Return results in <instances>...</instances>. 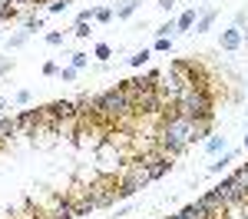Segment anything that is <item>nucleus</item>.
Masks as SVG:
<instances>
[{
    "label": "nucleus",
    "instance_id": "obj_28",
    "mask_svg": "<svg viewBox=\"0 0 248 219\" xmlns=\"http://www.w3.org/2000/svg\"><path fill=\"white\" fill-rule=\"evenodd\" d=\"M27 37H30L27 30H20V34H14V37H10V47H23V43H27Z\"/></svg>",
    "mask_w": 248,
    "mask_h": 219
},
{
    "label": "nucleus",
    "instance_id": "obj_27",
    "mask_svg": "<svg viewBox=\"0 0 248 219\" xmlns=\"http://www.w3.org/2000/svg\"><path fill=\"white\" fill-rule=\"evenodd\" d=\"M73 34H77V37H90L93 30H90V23H83V20H77V27H73Z\"/></svg>",
    "mask_w": 248,
    "mask_h": 219
},
{
    "label": "nucleus",
    "instance_id": "obj_18",
    "mask_svg": "<svg viewBox=\"0 0 248 219\" xmlns=\"http://www.w3.org/2000/svg\"><path fill=\"white\" fill-rule=\"evenodd\" d=\"M93 57L106 63V60L113 57V47H109V43H96V47H93Z\"/></svg>",
    "mask_w": 248,
    "mask_h": 219
},
{
    "label": "nucleus",
    "instance_id": "obj_32",
    "mask_svg": "<svg viewBox=\"0 0 248 219\" xmlns=\"http://www.w3.org/2000/svg\"><path fill=\"white\" fill-rule=\"evenodd\" d=\"M14 100H17V106H27V103H30V90H20Z\"/></svg>",
    "mask_w": 248,
    "mask_h": 219
},
{
    "label": "nucleus",
    "instance_id": "obj_14",
    "mask_svg": "<svg viewBox=\"0 0 248 219\" xmlns=\"http://www.w3.org/2000/svg\"><path fill=\"white\" fill-rule=\"evenodd\" d=\"M195 20H199V10H195V7H189L186 14H179L175 27H179V30H192V27H195Z\"/></svg>",
    "mask_w": 248,
    "mask_h": 219
},
{
    "label": "nucleus",
    "instance_id": "obj_6",
    "mask_svg": "<svg viewBox=\"0 0 248 219\" xmlns=\"http://www.w3.org/2000/svg\"><path fill=\"white\" fill-rule=\"evenodd\" d=\"M40 213H43V219H77V209H73V202L66 196H53L50 206L40 209Z\"/></svg>",
    "mask_w": 248,
    "mask_h": 219
},
{
    "label": "nucleus",
    "instance_id": "obj_16",
    "mask_svg": "<svg viewBox=\"0 0 248 219\" xmlns=\"http://www.w3.org/2000/svg\"><path fill=\"white\" fill-rule=\"evenodd\" d=\"M205 150H209V153H225V150H229V139L225 136H209L205 139Z\"/></svg>",
    "mask_w": 248,
    "mask_h": 219
},
{
    "label": "nucleus",
    "instance_id": "obj_15",
    "mask_svg": "<svg viewBox=\"0 0 248 219\" xmlns=\"http://www.w3.org/2000/svg\"><path fill=\"white\" fill-rule=\"evenodd\" d=\"M10 216H14V219H43V213H40L33 202H27V206H20L17 213H10Z\"/></svg>",
    "mask_w": 248,
    "mask_h": 219
},
{
    "label": "nucleus",
    "instance_id": "obj_9",
    "mask_svg": "<svg viewBox=\"0 0 248 219\" xmlns=\"http://www.w3.org/2000/svg\"><path fill=\"white\" fill-rule=\"evenodd\" d=\"M14 119H17V130H30V136H33L40 126H43V110L33 106V110H23V113L14 117Z\"/></svg>",
    "mask_w": 248,
    "mask_h": 219
},
{
    "label": "nucleus",
    "instance_id": "obj_17",
    "mask_svg": "<svg viewBox=\"0 0 248 219\" xmlns=\"http://www.w3.org/2000/svg\"><path fill=\"white\" fill-rule=\"evenodd\" d=\"M14 133H17V119H14V117H3V119H0V143H3L7 136H14Z\"/></svg>",
    "mask_w": 248,
    "mask_h": 219
},
{
    "label": "nucleus",
    "instance_id": "obj_13",
    "mask_svg": "<svg viewBox=\"0 0 248 219\" xmlns=\"http://www.w3.org/2000/svg\"><path fill=\"white\" fill-rule=\"evenodd\" d=\"M235 156H238L235 150H225V153H222V156L215 159V163H209V173H222V169H225L229 163H235Z\"/></svg>",
    "mask_w": 248,
    "mask_h": 219
},
{
    "label": "nucleus",
    "instance_id": "obj_37",
    "mask_svg": "<svg viewBox=\"0 0 248 219\" xmlns=\"http://www.w3.org/2000/svg\"><path fill=\"white\" fill-rule=\"evenodd\" d=\"M0 110H7V100H0Z\"/></svg>",
    "mask_w": 248,
    "mask_h": 219
},
{
    "label": "nucleus",
    "instance_id": "obj_1",
    "mask_svg": "<svg viewBox=\"0 0 248 219\" xmlns=\"http://www.w3.org/2000/svg\"><path fill=\"white\" fill-rule=\"evenodd\" d=\"M209 126H212V119H189L182 113L166 117L162 126H159V153L179 156L186 146L199 143V139H209Z\"/></svg>",
    "mask_w": 248,
    "mask_h": 219
},
{
    "label": "nucleus",
    "instance_id": "obj_34",
    "mask_svg": "<svg viewBox=\"0 0 248 219\" xmlns=\"http://www.w3.org/2000/svg\"><path fill=\"white\" fill-rule=\"evenodd\" d=\"M245 20H248V14H245V10H238V14H235V27H245Z\"/></svg>",
    "mask_w": 248,
    "mask_h": 219
},
{
    "label": "nucleus",
    "instance_id": "obj_2",
    "mask_svg": "<svg viewBox=\"0 0 248 219\" xmlns=\"http://www.w3.org/2000/svg\"><path fill=\"white\" fill-rule=\"evenodd\" d=\"M129 117H133V100L123 90V83L96 97V119H103V123H126Z\"/></svg>",
    "mask_w": 248,
    "mask_h": 219
},
{
    "label": "nucleus",
    "instance_id": "obj_22",
    "mask_svg": "<svg viewBox=\"0 0 248 219\" xmlns=\"http://www.w3.org/2000/svg\"><path fill=\"white\" fill-rule=\"evenodd\" d=\"M149 57H153V50H139V53H133V57H129V67H142Z\"/></svg>",
    "mask_w": 248,
    "mask_h": 219
},
{
    "label": "nucleus",
    "instance_id": "obj_7",
    "mask_svg": "<svg viewBox=\"0 0 248 219\" xmlns=\"http://www.w3.org/2000/svg\"><path fill=\"white\" fill-rule=\"evenodd\" d=\"M66 199L73 202L77 216H86V213H93V209H96V202H93V196H90V189H86V186H73V189L66 193Z\"/></svg>",
    "mask_w": 248,
    "mask_h": 219
},
{
    "label": "nucleus",
    "instance_id": "obj_29",
    "mask_svg": "<svg viewBox=\"0 0 248 219\" xmlns=\"http://www.w3.org/2000/svg\"><path fill=\"white\" fill-rule=\"evenodd\" d=\"M46 43H50V47H60V43H63V34H60V30H50V34H46Z\"/></svg>",
    "mask_w": 248,
    "mask_h": 219
},
{
    "label": "nucleus",
    "instance_id": "obj_25",
    "mask_svg": "<svg viewBox=\"0 0 248 219\" xmlns=\"http://www.w3.org/2000/svg\"><path fill=\"white\" fill-rule=\"evenodd\" d=\"M23 27H27V34H37V30H43V20H40V17H27Z\"/></svg>",
    "mask_w": 248,
    "mask_h": 219
},
{
    "label": "nucleus",
    "instance_id": "obj_4",
    "mask_svg": "<svg viewBox=\"0 0 248 219\" xmlns=\"http://www.w3.org/2000/svg\"><path fill=\"white\" fill-rule=\"evenodd\" d=\"M182 90H186V83L175 77L172 70H162L159 80H155V93H159V100H162V106H175L179 97H182Z\"/></svg>",
    "mask_w": 248,
    "mask_h": 219
},
{
    "label": "nucleus",
    "instance_id": "obj_10",
    "mask_svg": "<svg viewBox=\"0 0 248 219\" xmlns=\"http://www.w3.org/2000/svg\"><path fill=\"white\" fill-rule=\"evenodd\" d=\"M242 43H245V27H235V23H232L229 30H222V40H218L222 50H238Z\"/></svg>",
    "mask_w": 248,
    "mask_h": 219
},
{
    "label": "nucleus",
    "instance_id": "obj_3",
    "mask_svg": "<svg viewBox=\"0 0 248 219\" xmlns=\"http://www.w3.org/2000/svg\"><path fill=\"white\" fill-rule=\"evenodd\" d=\"M212 106H215V103H212L209 86H186L182 97H179V103H175V110H179L182 117H189V119H212L215 117Z\"/></svg>",
    "mask_w": 248,
    "mask_h": 219
},
{
    "label": "nucleus",
    "instance_id": "obj_36",
    "mask_svg": "<svg viewBox=\"0 0 248 219\" xmlns=\"http://www.w3.org/2000/svg\"><path fill=\"white\" fill-rule=\"evenodd\" d=\"M10 3L17 7V3H40V0H10Z\"/></svg>",
    "mask_w": 248,
    "mask_h": 219
},
{
    "label": "nucleus",
    "instance_id": "obj_33",
    "mask_svg": "<svg viewBox=\"0 0 248 219\" xmlns=\"http://www.w3.org/2000/svg\"><path fill=\"white\" fill-rule=\"evenodd\" d=\"M3 73H10V60L0 53V77H3Z\"/></svg>",
    "mask_w": 248,
    "mask_h": 219
},
{
    "label": "nucleus",
    "instance_id": "obj_30",
    "mask_svg": "<svg viewBox=\"0 0 248 219\" xmlns=\"http://www.w3.org/2000/svg\"><path fill=\"white\" fill-rule=\"evenodd\" d=\"M70 57H73V67H77V70H83V67L90 63V57H86V53H70Z\"/></svg>",
    "mask_w": 248,
    "mask_h": 219
},
{
    "label": "nucleus",
    "instance_id": "obj_8",
    "mask_svg": "<svg viewBox=\"0 0 248 219\" xmlns=\"http://www.w3.org/2000/svg\"><path fill=\"white\" fill-rule=\"evenodd\" d=\"M142 163H146V169H149V176H153V179L166 176V173L172 169V156H166V153H159V150H155L153 156H142Z\"/></svg>",
    "mask_w": 248,
    "mask_h": 219
},
{
    "label": "nucleus",
    "instance_id": "obj_31",
    "mask_svg": "<svg viewBox=\"0 0 248 219\" xmlns=\"http://www.w3.org/2000/svg\"><path fill=\"white\" fill-rule=\"evenodd\" d=\"M43 77H60V67L50 60V63H43Z\"/></svg>",
    "mask_w": 248,
    "mask_h": 219
},
{
    "label": "nucleus",
    "instance_id": "obj_38",
    "mask_svg": "<svg viewBox=\"0 0 248 219\" xmlns=\"http://www.w3.org/2000/svg\"><path fill=\"white\" fill-rule=\"evenodd\" d=\"M155 219H172V216H155Z\"/></svg>",
    "mask_w": 248,
    "mask_h": 219
},
{
    "label": "nucleus",
    "instance_id": "obj_26",
    "mask_svg": "<svg viewBox=\"0 0 248 219\" xmlns=\"http://www.w3.org/2000/svg\"><path fill=\"white\" fill-rule=\"evenodd\" d=\"M77 67H66V70H60V80H63V83H73V80H77Z\"/></svg>",
    "mask_w": 248,
    "mask_h": 219
},
{
    "label": "nucleus",
    "instance_id": "obj_11",
    "mask_svg": "<svg viewBox=\"0 0 248 219\" xmlns=\"http://www.w3.org/2000/svg\"><path fill=\"white\" fill-rule=\"evenodd\" d=\"M139 7H142V0H119V7H116V17H119V20L133 17Z\"/></svg>",
    "mask_w": 248,
    "mask_h": 219
},
{
    "label": "nucleus",
    "instance_id": "obj_23",
    "mask_svg": "<svg viewBox=\"0 0 248 219\" xmlns=\"http://www.w3.org/2000/svg\"><path fill=\"white\" fill-rule=\"evenodd\" d=\"M66 7H70L66 0H50V3H46V10H50V14H66Z\"/></svg>",
    "mask_w": 248,
    "mask_h": 219
},
{
    "label": "nucleus",
    "instance_id": "obj_20",
    "mask_svg": "<svg viewBox=\"0 0 248 219\" xmlns=\"http://www.w3.org/2000/svg\"><path fill=\"white\" fill-rule=\"evenodd\" d=\"M93 20H96V23H109V20H113V10H109V7H96Z\"/></svg>",
    "mask_w": 248,
    "mask_h": 219
},
{
    "label": "nucleus",
    "instance_id": "obj_40",
    "mask_svg": "<svg viewBox=\"0 0 248 219\" xmlns=\"http://www.w3.org/2000/svg\"><path fill=\"white\" fill-rule=\"evenodd\" d=\"M245 43H248V37H245Z\"/></svg>",
    "mask_w": 248,
    "mask_h": 219
},
{
    "label": "nucleus",
    "instance_id": "obj_19",
    "mask_svg": "<svg viewBox=\"0 0 248 219\" xmlns=\"http://www.w3.org/2000/svg\"><path fill=\"white\" fill-rule=\"evenodd\" d=\"M17 17V7L10 0H0V20H14Z\"/></svg>",
    "mask_w": 248,
    "mask_h": 219
},
{
    "label": "nucleus",
    "instance_id": "obj_12",
    "mask_svg": "<svg viewBox=\"0 0 248 219\" xmlns=\"http://www.w3.org/2000/svg\"><path fill=\"white\" fill-rule=\"evenodd\" d=\"M215 17H218V10H205V14H199V20H195V34H205V30H212Z\"/></svg>",
    "mask_w": 248,
    "mask_h": 219
},
{
    "label": "nucleus",
    "instance_id": "obj_5",
    "mask_svg": "<svg viewBox=\"0 0 248 219\" xmlns=\"http://www.w3.org/2000/svg\"><path fill=\"white\" fill-rule=\"evenodd\" d=\"M86 189H90V196H93L96 209H99V206H113L116 202V189H119V179L106 173V176H96Z\"/></svg>",
    "mask_w": 248,
    "mask_h": 219
},
{
    "label": "nucleus",
    "instance_id": "obj_24",
    "mask_svg": "<svg viewBox=\"0 0 248 219\" xmlns=\"http://www.w3.org/2000/svg\"><path fill=\"white\" fill-rule=\"evenodd\" d=\"M172 30H179V27H175V20L162 23V27H155V37H172Z\"/></svg>",
    "mask_w": 248,
    "mask_h": 219
},
{
    "label": "nucleus",
    "instance_id": "obj_39",
    "mask_svg": "<svg viewBox=\"0 0 248 219\" xmlns=\"http://www.w3.org/2000/svg\"><path fill=\"white\" fill-rule=\"evenodd\" d=\"M245 150H248V136H245Z\"/></svg>",
    "mask_w": 248,
    "mask_h": 219
},
{
    "label": "nucleus",
    "instance_id": "obj_21",
    "mask_svg": "<svg viewBox=\"0 0 248 219\" xmlns=\"http://www.w3.org/2000/svg\"><path fill=\"white\" fill-rule=\"evenodd\" d=\"M153 50H155V53H169V50H172V37H155Z\"/></svg>",
    "mask_w": 248,
    "mask_h": 219
},
{
    "label": "nucleus",
    "instance_id": "obj_35",
    "mask_svg": "<svg viewBox=\"0 0 248 219\" xmlns=\"http://www.w3.org/2000/svg\"><path fill=\"white\" fill-rule=\"evenodd\" d=\"M159 7H162V10H172V7H175V0H159Z\"/></svg>",
    "mask_w": 248,
    "mask_h": 219
}]
</instances>
